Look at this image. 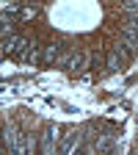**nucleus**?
<instances>
[{"instance_id":"f257e3e1","label":"nucleus","mask_w":138,"mask_h":155,"mask_svg":"<svg viewBox=\"0 0 138 155\" xmlns=\"http://www.w3.org/2000/svg\"><path fill=\"white\" fill-rule=\"evenodd\" d=\"M28 50V42L22 36H17V33H11V36H3V53H11V55H22Z\"/></svg>"},{"instance_id":"f03ea898","label":"nucleus","mask_w":138,"mask_h":155,"mask_svg":"<svg viewBox=\"0 0 138 155\" xmlns=\"http://www.w3.org/2000/svg\"><path fill=\"white\" fill-rule=\"evenodd\" d=\"M39 150H42L44 155H53L58 150V127H47L42 133V144H39Z\"/></svg>"},{"instance_id":"7ed1b4c3","label":"nucleus","mask_w":138,"mask_h":155,"mask_svg":"<svg viewBox=\"0 0 138 155\" xmlns=\"http://www.w3.org/2000/svg\"><path fill=\"white\" fill-rule=\"evenodd\" d=\"M77 144H80V133L72 127V130H66V133H64V141H61V147H58V150L69 155V152H75V150H77Z\"/></svg>"},{"instance_id":"20e7f679","label":"nucleus","mask_w":138,"mask_h":155,"mask_svg":"<svg viewBox=\"0 0 138 155\" xmlns=\"http://www.w3.org/2000/svg\"><path fill=\"white\" fill-rule=\"evenodd\" d=\"M61 55V42H50L44 47V55H42V64H53L55 58Z\"/></svg>"},{"instance_id":"39448f33","label":"nucleus","mask_w":138,"mask_h":155,"mask_svg":"<svg viewBox=\"0 0 138 155\" xmlns=\"http://www.w3.org/2000/svg\"><path fill=\"white\" fill-rule=\"evenodd\" d=\"M119 67H122V55H119V50H113L108 55V69H119Z\"/></svg>"},{"instance_id":"423d86ee","label":"nucleus","mask_w":138,"mask_h":155,"mask_svg":"<svg viewBox=\"0 0 138 155\" xmlns=\"http://www.w3.org/2000/svg\"><path fill=\"white\" fill-rule=\"evenodd\" d=\"M122 36H124V42H130L133 47H138V31H133V28H124V33H122Z\"/></svg>"},{"instance_id":"0eeeda50","label":"nucleus","mask_w":138,"mask_h":155,"mask_svg":"<svg viewBox=\"0 0 138 155\" xmlns=\"http://www.w3.org/2000/svg\"><path fill=\"white\" fill-rule=\"evenodd\" d=\"M83 61H86V55H83V53H75V55H72V61H69V69H80Z\"/></svg>"},{"instance_id":"6e6552de","label":"nucleus","mask_w":138,"mask_h":155,"mask_svg":"<svg viewBox=\"0 0 138 155\" xmlns=\"http://www.w3.org/2000/svg\"><path fill=\"white\" fill-rule=\"evenodd\" d=\"M72 55H75L72 50H64L61 55H58V58H55V61H58V64H61V67H69V61H72Z\"/></svg>"},{"instance_id":"1a4fd4ad","label":"nucleus","mask_w":138,"mask_h":155,"mask_svg":"<svg viewBox=\"0 0 138 155\" xmlns=\"http://www.w3.org/2000/svg\"><path fill=\"white\" fill-rule=\"evenodd\" d=\"M33 150H36V139L28 136V139H25V152H33Z\"/></svg>"},{"instance_id":"9d476101","label":"nucleus","mask_w":138,"mask_h":155,"mask_svg":"<svg viewBox=\"0 0 138 155\" xmlns=\"http://www.w3.org/2000/svg\"><path fill=\"white\" fill-rule=\"evenodd\" d=\"M127 28L138 31V17H135V14H130V17H127Z\"/></svg>"},{"instance_id":"9b49d317","label":"nucleus","mask_w":138,"mask_h":155,"mask_svg":"<svg viewBox=\"0 0 138 155\" xmlns=\"http://www.w3.org/2000/svg\"><path fill=\"white\" fill-rule=\"evenodd\" d=\"M36 17V8H22V19H33Z\"/></svg>"},{"instance_id":"f8f14e48","label":"nucleus","mask_w":138,"mask_h":155,"mask_svg":"<svg viewBox=\"0 0 138 155\" xmlns=\"http://www.w3.org/2000/svg\"><path fill=\"white\" fill-rule=\"evenodd\" d=\"M138 6V0H127V8H135Z\"/></svg>"}]
</instances>
